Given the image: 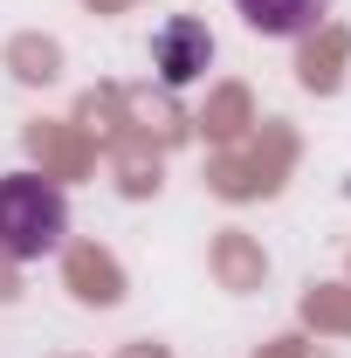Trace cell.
Instances as JSON below:
<instances>
[{
	"instance_id": "cell-1",
	"label": "cell",
	"mask_w": 351,
	"mask_h": 358,
	"mask_svg": "<svg viewBox=\"0 0 351 358\" xmlns=\"http://www.w3.org/2000/svg\"><path fill=\"white\" fill-rule=\"evenodd\" d=\"M69 241V200L42 173H0V255L7 262H48Z\"/></svg>"
},
{
	"instance_id": "cell-2",
	"label": "cell",
	"mask_w": 351,
	"mask_h": 358,
	"mask_svg": "<svg viewBox=\"0 0 351 358\" xmlns=\"http://www.w3.org/2000/svg\"><path fill=\"white\" fill-rule=\"evenodd\" d=\"M207 62H214V28H207V21L173 14V21H159V28H152V69H159V83H166V90L200 83V76H207Z\"/></svg>"
},
{
	"instance_id": "cell-3",
	"label": "cell",
	"mask_w": 351,
	"mask_h": 358,
	"mask_svg": "<svg viewBox=\"0 0 351 358\" xmlns=\"http://www.w3.org/2000/svg\"><path fill=\"white\" fill-rule=\"evenodd\" d=\"M234 14L255 35H268V42H296V35H310L331 14V0H234Z\"/></svg>"
}]
</instances>
